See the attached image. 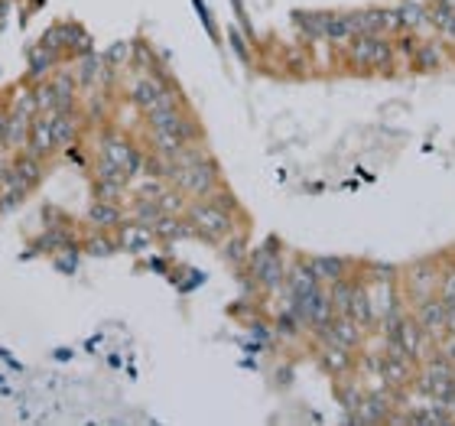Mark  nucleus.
<instances>
[{
  "instance_id": "obj_1",
  "label": "nucleus",
  "mask_w": 455,
  "mask_h": 426,
  "mask_svg": "<svg viewBox=\"0 0 455 426\" xmlns=\"http://www.w3.org/2000/svg\"><path fill=\"white\" fill-rule=\"evenodd\" d=\"M339 59L355 72H384L394 66V39L384 33H358L348 46L339 49Z\"/></svg>"
},
{
  "instance_id": "obj_2",
  "label": "nucleus",
  "mask_w": 455,
  "mask_h": 426,
  "mask_svg": "<svg viewBox=\"0 0 455 426\" xmlns=\"http://www.w3.org/2000/svg\"><path fill=\"white\" fill-rule=\"evenodd\" d=\"M166 180L180 192H186L189 199H209L212 192L225 182L221 180V166L215 163L212 153H205V157H199V160H192V163H182V166H172L170 163Z\"/></svg>"
},
{
  "instance_id": "obj_3",
  "label": "nucleus",
  "mask_w": 455,
  "mask_h": 426,
  "mask_svg": "<svg viewBox=\"0 0 455 426\" xmlns=\"http://www.w3.org/2000/svg\"><path fill=\"white\" fill-rule=\"evenodd\" d=\"M182 218L189 221L192 228V237H199V241H205V245H219V241H225L231 231H237V215H231V212H225L221 205H215L212 199H192L189 205H186V212H182Z\"/></svg>"
},
{
  "instance_id": "obj_4",
  "label": "nucleus",
  "mask_w": 455,
  "mask_h": 426,
  "mask_svg": "<svg viewBox=\"0 0 455 426\" xmlns=\"http://www.w3.org/2000/svg\"><path fill=\"white\" fill-rule=\"evenodd\" d=\"M244 270H247V277H251V284H254L260 293H280V290H283L286 261H283V254L276 251L274 241H267L264 247H254V251L247 254Z\"/></svg>"
},
{
  "instance_id": "obj_5",
  "label": "nucleus",
  "mask_w": 455,
  "mask_h": 426,
  "mask_svg": "<svg viewBox=\"0 0 455 426\" xmlns=\"http://www.w3.org/2000/svg\"><path fill=\"white\" fill-rule=\"evenodd\" d=\"M39 43L49 46L52 52H59L62 62H76L78 56H85V52L95 49V43H92V36H88V29L82 27V23H76V20H59V23H52V27L43 33Z\"/></svg>"
},
{
  "instance_id": "obj_6",
  "label": "nucleus",
  "mask_w": 455,
  "mask_h": 426,
  "mask_svg": "<svg viewBox=\"0 0 455 426\" xmlns=\"http://www.w3.org/2000/svg\"><path fill=\"white\" fill-rule=\"evenodd\" d=\"M417 368L419 361H413L407 351L394 345V342H384V351H380V381L394 390H407L417 378Z\"/></svg>"
},
{
  "instance_id": "obj_7",
  "label": "nucleus",
  "mask_w": 455,
  "mask_h": 426,
  "mask_svg": "<svg viewBox=\"0 0 455 426\" xmlns=\"http://www.w3.org/2000/svg\"><path fill=\"white\" fill-rule=\"evenodd\" d=\"M400 284H403V296L410 303L433 296L439 284V257H423V261L400 267Z\"/></svg>"
},
{
  "instance_id": "obj_8",
  "label": "nucleus",
  "mask_w": 455,
  "mask_h": 426,
  "mask_svg": "<svg viewBox=\"0 0 455 426\" xmlns=\"http://www.w3.org/2000/svg\"><path fill=\"white\" fill-rule=\"evenodd\" d=\"M315 342H329V345H341V349H351V351H361L364 339H368V329L355 322L348 313H335L332 319L325 322L323 329L313 332Z\"/></svg>"
},
{
  "instance_id": "obj_9",
  "label": "nucleus",
  "mask_w": 455,
  "mask_h": 426,
  "mask_svg": "<svg viewBox=\"0 0 455 426\" xmlns=\"http://www.w3.org/2000/svg\"><path fill=\"white\" fill-rule=\"evenodd\" d=\"M290 303L296 306V313L303 316L306 329L315 332L323 329L325 322L335 316V306H332V296H329V286H315V290H309V293L296 296V300H290Z\"/></svg>"
},
{
  "instance_id": "obj_10",
  "label": "nucleus",
  "mask_w": 455,
  "mask_h": 426,
  "mask_svg": "<svg viewBox=\"0 0 455 426\" xmlns=\"http://www.w3.org/2000/svg\"><path fill=\"white\" fill-rule=\"evenodd\" d=\"M49 166H52V163L39 160V157H33L29 150L10 153V180L20 182V186H27L29 192H36L39 186L46 182Z\"/></svg>"
},
{
  "instance_id": "obj_11",
  "label": "nucleus",
  "mask_w": 455,
  "mask_h": 426,
  "mask_svg": "<svg viewBox=\"0 0 455 426\" xmlns=\"http://www.w3.org/2000/svg\"><path fill=\"white\" fill-rule=\"evenodd\" d=\"M114 241H117V251H124V254H147V251L156 247L153 228L140 225L133 218H124L121 225L114 228Z\"/></svg>"
},
{
  "instance_id": "obj_12",
  "label": "nucleus",
  "mask_w": 455,
  "mask_h": 426,
  "mask_svg": "<svg viewBox=\"0 0 455 426\" xmlns=\"http://www.w3.org/2000/svg\"><path fill=\"white\" fill-rule=\"evenodd\" d=\"M410 316H413V319H417L419 326H423V329H427L436 342L449 332V326H446L449 309H446V303H443V300H439L436 293L417 300V303L410 306Z\"/></svg>"
},
{
  "instance_id": "obj_13",
  "label": "nucleus",
  "mask_w": 455,
  "mask_h": 426,
  "mask_svg": "<svg viewBox=\"0 0 455 426\" xmlns=\"http://www.w3.org/2000/svg\"><path fill=\"white\" fill-rule=\"evenodd\" d=\"M49 124H52L59 150H68V147H76V143H82L88 137L85 117H82L78 108H72V111H52L49 114Z\"/></svg>"
},
{
  "instance_id": "obj_14",
  "label": "nucleus",
  "mask_w": 455,
  "mask_h": 426,
  "mask_svg": "<svg viewBox=\"0 0 455 426\" xmlns=\"http://www.w3.org/2000/svg\"><path fill=\"white\" fill-rule=\"evenodd\" d=\"M449 59H452V49H449L446 43H443V39H439L436 33H433V36L419 39L407 66L417 68V72H439V68L446 66Z\"/></svg>"
},
{
  "instance_id": "obj_15",
  "label": "nucleus",
  "mask_w": 455,
  "mask_h": 426,
  "mask_svg": "<svg viewBox=\"0 0 455 426\" xmlns=\"http://www.w3.org/2000/svg\"><path fill=\"white\" fill-rule=\"evenodd\" d=\"M27 150L46 163L62 157V150H59V143H56V133H52V124H49V114H36V117H33V124H29Z\"/></svg>"
},
{
  "instance_id": "obj_16",
  "label": "nucleus",
  "mask_w": 455,
  "mask_h": 426,
  "mask_svg": "<svg viewBox=\"0 0 455 426\" xmlns=\"http://www.w3.org/2000/svg\"><path fill=\"white\" fill-rule=\"evenodd\" d=\"M319 368L335 381L348 378L351 371L358 368V351L341 349V345H329V342H319Z\"/></svg>"
},
{
  "instance_id": "obj_17",
  "label": "nucleus",
  "mask_w": 455,
  "mask_h": 426,
  "mask_svg": "<svg viewBox=\"0 0 455 426\" xmlns=\"http://www.w3.org/2000/svg\"><path fill=\"white\" fill-rule=\"evenodd\" d=\"M394 404H390V390H364V398H361L358 410L351 414L348 420H355V423H390V417H394Z\"/></svg>"
},
{
  "instance_id": "obj_18",
  "label": "nucleus",
  "mask_w": 455,
  "mask_h": 426,
  "mask_svg": "<svg viewBox=\"0 0 455 426\" xmlns=\"http://www.w3.org/2000/svg\"><path fill=\"white\" fill-rule=\"evenodd\" d=\"M306 261H309L315 280L323 286L339 284V280L355 274V267H358L355 261H348V257H335V254H315V257H306Z\"/></svg>"
},
{
  "instance_id": "obj_19",
  "label": "nucleus",
  "mask_w": 455,
  "mask_h": 426,
  "mask_svg": "<svg viewBox=\"0 0 455 426\" xmlns=\"http://www.w3.org/2000/svg\"><path fill=\"white\" fill-rule=\"evenodd\" d=\"M0 101H4V108H7L10 114H20V117H36V85L33 82H27V78H20L17 85H10L0 92Z\"/></svg>"
},
{
  "instance_id": "obj_20",
  "label": "nucleus",
  "mask_w": 455,
  "mask_h": 426,
  "mask_svg": "<svg viewBox=\"0 0 455 426\" xmlns=\"http://www.w3.org/2000/svg\"><path fill=\"white\" fill-rule=\"evenodd\" d=\"M394 10H397V20L403 33H417L419 39L427 36V33H433L429 4H423V0H400V4H394Z\"/></svg>"
},
{
  "instance_id": "obj_21",
  "label": "nucleus",
  "mask_w": 455,
  "mask_h": 426,
  "mask_svg": "<svg viewBox=\"0 0 455 426\" xmlns=\"http://www.w3.org/2000/svg\"><path fill=\"white\" fill-rule=\"evenodd\" d=\"M59 66H62V56H59V52H52V49L43 46V43H33V46L27 49V72H23V78H27V82H43V78L52 76Z\"/></svg>"
},
{
  "instance_id": "obj_22",
  "label": "nucleus",
  "mask_w": 455,
  "mask_h": 426,
  "mask_svg": "<svg viewBox=\"0 0 455 426\" xmlns=\"http://www.w3.org/2000/svg\"><path fill=\"white\" fill-rule=\"evenodd\" d=\"M315 286H323V284L315 280L313 267H309L306 257H296L293 264H286V280H283L286 300H296V296L309 293V290H315Z\"/></svg>"
},
{
  "instance_id": "obj_23",
  "label": "nucleus",
  "mask_w": 455,
  "mask_h": 426,
  "mask_svg": "<svg viewBox=\"0 0 455 426\" xmlns=\"http://www.w3.org/2000/svg\"><path fill=\"white\" fill-rule=\"evenodd\" d=\"M72 72H76V82L82 92H92V88H101V76H105V59L98 49L85 52V56H78L76 62H68Z\"/></svg>"
},
{
  "instance_id": "obj_24",
  "label": "nucleus",
  "mask_w": 455,
  "mask_h": 426,
  "mask_svg": "<svg viewBox=\"0 0 455 426\" xmlns=\"http://www.w3.org/2000/svg\"><path fill=\"white\" fill-rule=\"evenodd\" d=\"M127 218V205L121 202H105V199H92L85 212V225L92 228H105V231H114Z\"/></svg>"
},
{
  "instance_id": "obj_25",
  "label": "nucleus",
  "mask_w": 455,
  "mask_h": 426,
  "mask_svg": "<svg viewBox=\"0 0 455 426\" xmlns=\"http://www.w3.org/2000/svg\"><path fill=\"white\" fill-rule=\"evenodd\" d=\"M78 251H82V254H88V257H111V254H117V241H114V231L85 225L82 231H78Z\"/></svg>"
},
{
  "instance_id": "obj_26",
  "label": "nucleus",
  "mask_w": 455,
  "mask_h": 426,
  "mask_svg": "<svg viewBox=\"0 0 455 426\" xmlns=\"http://www.w3.org/2000/svg\"><path fill=\"white\" fill-rule=\"evenodd\" d=\"M219 257L225 261L228 267H235V270H244L247 264V254H251V245H247V228H237L225 241H219Z\"/></svg>"
},
{
  "instance_id": "obj_27",
  "label": "nucleus",
  "mask_w": 455,
  "mask_h": 426,
  "mask_svg": "<svg viewBox=\"0 0 455 426\" xmlns=\"http://www.w3.org/2000/svg\"><path fill=\"white\" fill-rule=\"evenodd\" d=\"M358 36V29H355V20H351V10L345 13H329V27H325V43L339 52L351 43V39Z\"/></svg>"
},
{
  "instance_id": "obj_28",
  "label": "nucleus",
  "mask_w": 455,
  "mask_h": 426,
  "mask_svg": "<svg viewBox=\"0 0 455 426\" xmlns=\"http://www.w3.org/2000/svg\"><path fill=\"white\" fill-rule=\"evenodd\" d=\"M293 20L306 39L325 43V27H329V13L325 10H299V13H293Z\"/></svg>"
},
{
  "instance_id": "obj_29",
  "label": "nucleus",
  "mask_w": 455,
  "mask_h": 426,
  "mask_svg": "<svg viewBox=\"0 0 455 426\" xmlns=\"http://www.w3.org/2000/svg\"><path fill=\"white\" fill-rule=\"evenodd\" d=\"M429 23H433V33L449 49H455V10L443 7V4H429Z\"/></svg>"
},
{
  "instance_id": "obj_30",
  "label": "nucleus",
  "mask_w": 455,
  "mask_h": 426,
  "mask_svg": "<svg viewBox=\"0 0 455 426\" xmlns=\"http://www.w3.org/2000/svg\"><path fill=\"white\" fill-rule=\"evenodd\" d=\"M127 72H166L156 56V49L147 43V39H133V52H131V68Z\"/></svg>"
},
{
  "instance_id": "obj_31",
  "label": "nucleus",
  "mask_w": 455,
  "mask_h": 426,
  "mask_svg": "<svg viewBox=\"0 0 455 426\" xmlns=\"http://www.w3.org/2000/svg\"><path fill=\"white\" fill-rule=\"evenodd\" d=\"M153 235H156V241H180V237H192V228L182 215H166L163 212L156 218V225H153Z\"/></svg>"
},
{
  "instance_id": "obj_32",
  "label": "nucleus",
  "mask_w": 455,
  "mask_h": 426,
  "mask_svg": "<svg viewBox=\"0 0 455 426\" xmlns=\"http://www.w3.org/2000/svg\"><path fill=\"white\" fill-rule=\"evenodd\" d=\"M131 52H133V39H117V43H111V46L101 52V59H105L108 68L127 76V68H131Z\"/></svg>"
},
{
  "instance_id": "obj_33",
  "label": "nucleus",
  "mask_w": 455,
  "mask_h": 426,
  "mask_svg": "<svg viewBox=\"0 0 455 426\" xmlns=\"http://www.w3.org/2000/svg\"><path fill=\"white\" fill-rule=\"evenodd\" d=\"M29 196H33V192H29L27 186H20V182L7 180L4 186H0V215H10V212L23 209Z\"/></svg>"
},
{
  "instance_id": "obj_34",
  "label": "nucleus",
  "mask_w": 455,
  "mask_h": 426,
  "mask_svg": "<svg viewBox=\"0 0 455 426\" xmlns=\"http://www.w3.org/2000/svg\"><path fill=\"white\" fill-rule=\"evenodd\" d=\"M10 114V111H7ZM29 117H20V114H10V124H7V153H17V150H27V141H29Z\"/></svg>"
},
{
  "instance_id": "obj_35",
  "label": "nucleus",
  "mask_w": 455,
  "mask_h": 426,
  "mask_svg": "<svg viewBox=\"0 0 455 426\" xmlns=\"http://www.w3.org/2000/svg\"><path fill=\"white\" fill-rule=\"evenodd\" d=\"M92 199H105V202H121V205H127V202H131V186H124V182H105V180H92Z\"/></svg>"
},
{
  "instance_id": "obj_36",
  "label": "nucleus",
  "mask_w": 455,
  "mask_h": 426,
  "mask_svg": "<svg viewBox=\"0 0 455 426\" xmlns=\"http://www.w3.org/2000/svg\"><path fill=\"white\" fill-rule=\"evenodd\" d=\"M351 20H355L358 33H384V7L351 10Z\"/></svg>"
},
{
  "instance_id": "obj_37",
  "label": "nucleus",
  "mask_w": 455,
  "mask_h": 426,
  "mask_svg": "<svg viewBox=\"0 0 455 426\" xmlns=\"http://www.w3.org/2000/svg\"><path fill=\"white\" fill-rule=\"evenodd\" d=\"M364 390H368V388H361L358 381H348V384H339V388H335V394H339L341 407H345V414H348V417L358 410L361 398H364Z\"/></svg>"
},
{
  "instance_id": "obj_38",
  "label": "nucleus",
  "mask_w": 455,
  "mask_h": 426,
  "mask_svg": "<svg viewBox=\"0 0 455 426\" xmlns=\"http://www.w3.org/2000/svg\"><path fill=\"white\" fill-rule=\"evenodd\" d=\"M33 85H36V111L39 114L56 111V88H52V82L43 78V82H33Z\"/></svg>"
},
{
  "instance_id": "obj_39",
  "label": "nucleus",
  "mask_w": 455,
  "mask_h": 426,
  "mask_svg": "<svg viewBox=\"0 0 455 426\" xmlns=\"http://www.w3.org/2000/svg\"><path fill=\"white\" fill-rule=\"evenodd\" d=\"M10 180V153H0V186Z\"/></svg>"
},
{
  "instance_id": "obj_40",
  "label": "nucleus",
  "mask_w": 455,
  "mask_h": 426,
  "mask_svg": "<svg viewBox=\"0 0 455 426\" xmlns=\"http://www.w3.org/2000/svg\"><path fill=\"white\" fill-rule=\"evenodd\" d=\"M7 10H10V4L7 0H0V29H4V23H7Z\"/></svg>"
},
{
  "instance_id": "obj_41",
  "label": "nucleus",
  "mask_w": 455,
  "mask_h": 426,
  "mask_svg": "<svg viewBox=\"0 0 455 426\" xmlns=\"http://www.w3.org/2000/svg\"><path fill=\"white\" fill-rule=\"evenodd\" d=\"M433 4H443V7H452L455 10V0H433Z\"/></svg>"
}]
</instances>
